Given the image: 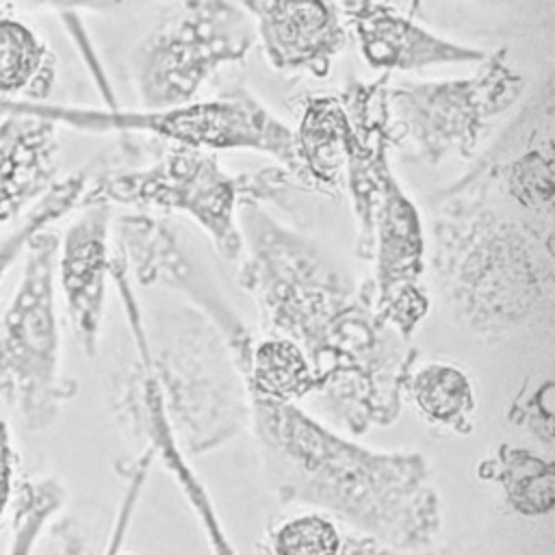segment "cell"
I'll list each match as a JSON object with an SVG mask.
<instances>
[{"label":"cell","instance_id":"9a60e30c","mask_svg":"<svg viewBox=\"0 0 555 555\" xmlns=\"http://www.w3.org/2000/svg\"><path fill=\"white\" fill-rule=\"evenodd\" d=\"M117 386V416L128 438L141 449H154V457L163 462L165 470L178 483L184 501L195 512L212 555H238L225 529L221 527L217 509L202 479L195 475V470L189 466V460L173 442L163 403L150 375L134 360H130V366L124 371Z\"/></svg>","mask_w":555,"mask_h":555},{"label":"cell","instance_id":"44dd1931","mask_svg":"<svg viewBox=\"0 0 555 555\" xmlns=\"http://www.w3.org/2000/svg\"><path fill=\"white\" fill-rule=\"evenodd\" d=\"M54 76V54L46 39L17 17H0V100L41 102Z\"/></svg>","mask_w":555,"mask_h":555},{"label":"cell","instance_id":"e0dca14e","mask_svg":"<svg viewBox=\"0 0 555 555\" xmlns=\"http://www.w3.org/2000/svg\"><path fill=\"white\" fill-rule=\"evenodd\" d=\"M56 128L0 100V223L30 210L56 182Z\"/></svg>","mask_w":555,"mask_h":555},{"label":"cell","instance_id":"484cf974","mask_svg":"<svg viewBox=\"0 0 555 555\" xmlns=\"http://www.w3.org/2000/svg\"><path fill=\"white\" fill-rule=\"evenodd\" d=\"M551 379L544 382L542 390H538L529 401H525L518 412H512V421L529 427L535 438H542L544 442H553V412H551Z\"/></svg>","mask_w":555,"mask_h":555},{"label":"cell","instance_id":"83f0119b","mask_svg":"<svg viewBox=\"0 0 555 555\" xmlns=\"http://www.w3.org/2000/svg\"><path fill=\"white\" fill-rule=\"evenodd\" d=\"M338 555H395V551L371 535L353 531L351 535L343 538Z\"/></svg>","mask_w":555,"mask_h":555},{"label":"cell","instance_id":"9c48e42d","mask_svg":"<svg viewBox=\"0 0 555 555\" xmlns=\"http://www.w3.org/2000/svg\"><path fill=\"white\" fill-rule=\"evenodd\" d=\"M369 206L356 223V254L373 262L366 282L375 314L410 340L429 312L425 286L427 236L421 212L401 186L392 158L382 163L369 184Z\"/></svg>","mask_w":555,"mask_h":555},{"label":"cell","instance_id":"2e32d148","mask_svg":"<svg viewBox=\"0 0 555 555\" xmlns=\"http://www.w3.org/2000/svg\"><path fill=\"white\" fill-rule=\"evenodd\" d=\"M113 206L85 202L69 223L56 249V273L61 291L82 349L91 356L98 349L106 280L111 278Z\"/></svg>","mask_w":555,"mask_h":555},{"label":"cell","instance_id":"8fae6325","mask_svg":"<svg viewBox=\"0 0 555 555\" xmlns=\"http://www.w3.org/2000/svg\"><path fill=\"white\" fill-rule=\"evenodd\" d=\"M115 247L121 251L130 278L143 286H165L189 299L225 338L243 377L249 366L254 338L228 299L208 282L182 247L178 232L150 212H126L113 225Z\"/></svg>","mask_w":555,"mask_h":555},{"label":"cell","instance_id":"52a82bcc","mask_svg":"<svg viewBox=\"0 0 555 555\" xmlns=\"http://www.w3.org/2000/svg\"><path fill=\"white\" fill-rule=\"evenodd\" d=\"M525 85V76L509 63L507 52L494 50L470 76L386 87L392 145H401L423 165L468 160L520 100Z\"/></svg>","mask_w":555,"mask_h":555},{"label":"cell","instance_id":"7c38bea8","mask_svg":"<svg viewBox=\"0 0 555 555\" xmlns=\"http://www.w3.org/2000/svg\"><path fill=\"white\" fill-rule=\"evenodd\" d=\"M451 186L483 191L522 215L553 221L555 150L551 80L522 106L473 171Z\"/></svg>","mask_w":555,"mask_h":555},{"label":"cell","instance_id":"277c9868","mask_svg":"<svg viewBox=\"0 0 555 555\" xmlns=\"http://www.w3.org/2000/svg\"><path fill=\"white\" fill-rule=\"evenodd\" d=\"M111 280L124 304L132 360L154 382L182 455H204L236 438L249 425L251 399L215 323L193 306L160 310L154 319H145L117 247Z\"/></svg>","mask_w":555,"mask_h":555},{"label":"cell","instance_id":"cb8c5ba5","mask_svg":"<svg viewBox=\"0 0 555 555\" xmlns=\"http://www.w3.org/2000/svg\"><path fill=\"white\" fill-rule=\"evenodd\" d=\"M343 535L327 514L310 512L286 518L269 531L271 555H338Z\"/></svg>","mask_w":555,"mask_h":555},{"label":"cell","instance_id":"5bb4252c","mask_svg":"<svg viewBox=\"0 0 555 555\" xmlns=\"http://www.w3.org/2000/svg\"><path fill=\"white\" fill-rule=\"evenodd\" d=\"M345 15L364 63L386 76L444 65H477L488 54L470 43L442 37L388 0H356Z\"/></svg>","mask_w":555,"mask_h":555},{"label":"cell","instance_id":"ba28073f","mask_svg":"<svg viewBox=\"0 0 555 555\" xmlns=\"http://www.w3.org/2000/svg\"><path fill=\"white\" fill-rule=\"evenodd\" d=\"M256 30L234 0H180L132 50L130 72L139 108H163L197 98L223 67L247 59Z\"/></svg>","mask_w":555,"mask_h":555},{"label":"cell","instance_id":"f1b7e54d","mask_svg":"<svg viewBox=\"0 0 555 555\" xmlns=\"http://www.w3.org/2000/svg\"><path fill=\"white\" fill-rule=\"evenodd\" d=\"M11 475H13V464H11V442L7 434V425L0 421V516L9 503L11 494Z\"/></svg>","mask_w":555,"mask_h":555},{"label":"cell","instance_id":"d4e9b609","mask_svg":"<svg viewBox=\"0 0 555 555\" xmlns=\"http://www.w3.org/2000/svg\"><path fill=\"white\" fill-rule=\"evenodd\" d=\"M410 555H548L509 531H470Z\"/></svg>","mask_w":555,"mask_h":555},{"label":"cell","instance_id":"603a6c76","mask_svg":"<svg viewBox=\"0 0 555 555\" xmlns=\"http://www.w3.org/2000/svg\"><path fill=\"white\" fill-rule=\"evenodd\" d=\"M89 186V176L85 171H76L72 176H65L56 180L48 193L26 212L24 221L0 243V282L7 273V269L17 260V256L24 251L28 238L52 225L56 219L74 210L78 204H82L85 193Z\"/></svg>","mask_w":555,"mask_h":555},{"label":"cell","instance_id":"4fadbf2b","mask_svg":"<svg viewBox=\"0 0 555 555\" xmlns=\"http://www.w3.org/2000/svg\"><path fill=\"white\" fill-rule=\"evenodd\" d=\"M267 63L284 74L325 78L349 41L343 11L330 0H243Z\"/></svg>","mask_w":555,"mask_h":555},{"label":"cell","instance_id":"8992f818","mask_svg":"<svg viewBox=\"0 0 555 555\" xmlns=\"http://www.w3.org/2000/svg\"><path fill=\"white\" fill-rule=\"evenodd\" d=\"M11 106L82 132H119L158 139L195 150H247L284 167L306 189L295 130L269 111L247 87L234 85L215 98L191 100L163 108H82L43 102H11ZM308 191V189H306Z\"/></svg>","mask_w":555,"mask_h":555},{"label":"cell","instance_id":"4316f807","mask_svg":"<svg viewBox=\"0 0 555 555\" xmlns=\"http://www.w3.org/2000/svg\"><path fill=\"white\" fill-rule=\"evenodd\" d=\"M28 9H56V11H93V13H117L152 4L156 0H0Z\"/></svg>","mask_w":555,"mask_h":555},{"label":"cell","instance_id":"3957f363","mask_svg":"<svg viewBox=\"0 0 555 555\" xmlns=\"http://www.w3.org/2000/svg\"><path fill=\"white\" fill-rule=\"evenodd\" d=\"M436 202L427 258L453 321L496 343L551 317L553 221L477 189L449 186Z\"/></svg>","mask_w":555,"mask_h":555},{"label":"cell","instance_id":"ac0fdd59","mask_svg":"<svg viewBox=\"0 0 555 555\" xmlns=\"http://www.w3.org/2000/svg\"><path fill=\"white\" fill-rule=\"evenodd\" d=\"M293 130L306 189L325 193L338 191L349 139V113L343 95H310Z\"/></svg>","mask_w":555,"mask_h":555},{"label":"cell","instance_id":"30bf717a","mask_svg":"<svg viewBox=\"0 0 555 555\" xmlns=\"http://www.w3.org/2000/svg\"><path fill=\"white\" fill-rule=\"evenodd\" d=\"M56 249L59 236L48 228L28 238L20 284L0 321V364L15 375L24 414L35 425H48L63 397L54 301Z\"/></svg>","mask_w":555,"mask_h":555},{"label":"cell","instance_id":"6da1fadb","mask_svg":"<svg viewBox=\"0 0 555 555\" xmlns=\"http://www.w3.org/2000/svg\"><path fill=\"white\" fill-rule=\"evenodd\" d=\"M238 228V284L254 299L267 336L288 338L308 356L314 395L397 392L418 351L375 314L366 282L258 202L241 206Z\"/></svg>","mask_w":555,"mask_h":555},{"label":"cell","instance_id":"5b68a950","mask_svg":"<svg viewBox=\"0 0 555 555\" xmlns=\"http://www.w3.org/2000/svg\"><path fill=\"white\" fill-rule=\"evenodd\" d=\"M147 158L126 169H111L89 180L85 202L160 210L191 219L228 262L241 256L238 210L245 202H273L297 180L280 165L256 171H230L208 150L150 139Z\"/></svg>","mask_w":555,"mask_h":555},{"label":"cell","instance_id":"7402d4cb","mask_svg":"<svg viewBox=\"0 0 555 555\" xmlns=\"http://www.w3.org/2000/svg\"><path fill=\"white\" fill-rule=\"evenodd\" d=\"M245 384L249 399L273 403H297L317 390V377L308 356L282 336H264L254 343Z\"/></svg>","mask_w":555,"mask_h":555},{"label":"cell","instance_id":"7a4b0ae2","mask_svg":"<svg viewBox=\"0 0 555 555\" xmlns=\"http://www.w3.org/2000/svg\"><path fill=\"white\" fill-rule=\"evenodd\" d=\"M249 427L282 505L312 507L392 551L416 553L436 542L442 509L423 453L364 447L297 403L251 399Z\"/></svg>","mask_w":555,"mask_h":555},{"label":"cell","instance_id":"d6986e66","mask_svg":"<svg viewBox=\"0 0 555 555\" xmlns=\"http://www.w3.org/2000/svg\"><path fill=\"white\" fill-rule=\"evenodd\" d=\"M477 479L492 483L505 507L520 518H546L555 509V464L529 449L499 444L488 457H481Z\"/></svg>","mask_w":555,"mask_h":555},{"label":"cell","instance_id":"ffe728a7","mask_svg":"<svg viewBox=\"0 0 555 555\" xmlns=\"http://www.w3.org/2000/svg\"><path fill=\"white\" fill-rule=\"evenodd\" d=\"M403 397L431 427L468 436L475 429L477 395L470 375L451 362H425L405 379Z\"/></svg>","mask_w":555,"mask_h":555}]
</instances>
